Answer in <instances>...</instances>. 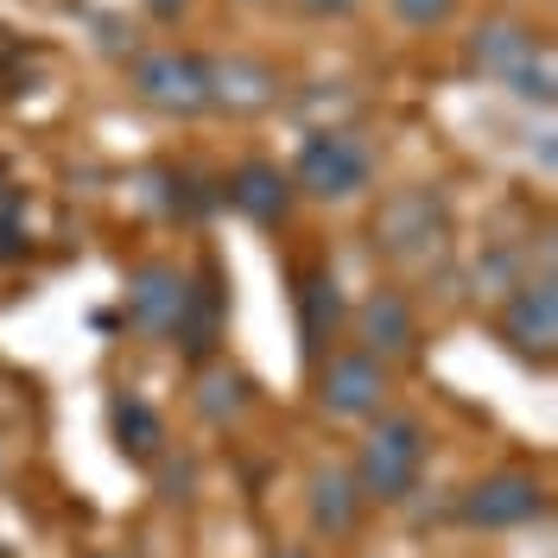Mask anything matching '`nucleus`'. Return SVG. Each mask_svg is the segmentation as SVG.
Listing matches in <instances>:
<instances>
[{
	"instance_id": "f257e3e1",
	"label": "nucleus",
	"mask_w": 558,
	"mask_h": 558,
	"mask_svg": "<svg viewBox=\"0 0 558 558\" xmlns=\"http://www.w3.org/2000/svg\"><path fill=\"white\" fill-rule=\"evenodd\" d=\"M425 457H432V438L413 413H375L362 451H355V488L362 501H407L425 476Z\"/></svg>"
},
{
	"instance_id": "f03ea898",
	"label": "nucleus",
	"mask_w": 558,
	"mask_h": 558,
	"mask_svg": "<svg viewBox=\"0 0 558 558\" xmlns=\"http://www.w3.org/2000/svg\"><path fill=\"white\" fill-rule=\"evenodd\" d=\"M375 184V146L355 134V128H324L299 146V166H292V191H305L317 204H349Z\"/></svg>"
},
{
	"instance_id": "7ed1b4c3",
	"label": "nucleus",
	"mask_w": 558,
	"mask_h": 558,
	"mask_svg": "<svg viewBox=\"0 0 558 558\" xmlns=\"http://www.w3.org/2000/svg\"><path fill=\"white\" fill-rule=\"evenodd\" d=\"M470 64L483 76H495V83H508L526 102H539V108L553 102V58L533 38V26H521V20H483L470 33Z\"/></svg>"
},
{
	"instance_id": "20e7f679",
	"label": "nucleus",
	"mask_w": 558,
	"mask_h": 558,
	"mask_svg": "<svg viewBox=\"0 0 558 558\" xmlns=\"http://www.w3.org/2000/svg\"><path fill=\"white\" fill-rule=\"evenodd\" d=\"M451 242V209L432 184H407L375 209V247L400 267H425L432 254H445Z\"/></svg>"
},
{
	"instance_id": "39448f33",
	"label": "nucleus",
	"mask_w": 558,
	"mask_h": 558,
	"mask_svg": "<svg viewBox=\"0 0 558 558\" xmlns=\"http://www.w3.org/2000/svg\"><path fill=\"white\" fill-rule=\"evenodd\" d=\"M546 476L533 470H488L476 483L463 488L457 501V521L463 526H483V533H508V526H533L546 514Z\"/></svg>"
},
{
	"instance_id": "423d86ee",
	"label": "nucleus",
	"mask_w": 558,
	"mask_h": 558,
	"mask_svg": "<svg viewBox=\"0 0 558 558\" xmlns=\"http://www.w3.org/2000/svg\"><path fill=\"white\" fill-rule=\"evenodd\" d=\"M134 96L153 102V108H166V114H204L209 108V64L197 51H172V45L140 51L134 58Z\"/></svg>"
},
{
	"instance_id": "0eeeda50",
	"label": "nucleus",
	"mask_w": 558,
	"mask_h": 558,
	"mask_svg": "<svg viewBox=\"0 0 558 558\" xmlns=\"http://www.w3.org/2000/svg\"><path fill=\"white\" fill-rule=\"evenodd\" d=\"M387 362H375L368 349H343L317 375V407L330 418H375L387 407Z\"/></svg>"
},
{
	"instance_id": "6e6552de",
	"label": "nucleus",
	"mask_w": 558,
	"mask_h": 558,
	"mask_svg": "<svg viewBox=\"0 0 558 558\" xmlns=\"http://www.w3.org/2000/svg\"><path fill=\"white\" fill-rule=\"evenodd\" d=\"M501 337H508L514 355L539 362V368L553 362V349H558V292H553V274L521 279V286L508 292V305H501Z\"/></svg>"
},
{
	"instance_id": "1a4fd4ad",
	"label": "nucleus",
	"mask_w": 558,
	"mask_h": 558,
	"mask_svg": "<svg viewBox=\"0 0 558 558\" xmlns=\"http://www.w3.org/2000/svg\"><path fill=\"white\" fill-rule=\"evenodd\" d=\"M184 299H191V279L178 274L172 260H146L128 279V324L140 337H178Z\"/></svg>"
},
{
	"instance_id": "9d476101",
	"label": "nucleus",
	"mask_w": 558,
	"mask_h": 558,
	"mask_svg": "<svg viewBox=\"0 0 558 558\" xmlns=\"http://www.w3.org/2000/svg\"><path fill=\"white\" fill-rule=\"evenodd\" d=\"M355 337H362V349H368L375 362H400V355H413L418 349L413 299H407L400 286H375V292L355 305Z\"/></svg>"
},
{
	"instance_id": "9b49d317",
	"label": "nucleus",
	"mask_w": 558,
	"mask_h": 558,
	"mask_svg": "<svg viewBox=\"0 0 558 558\" xmlns=\"http://www.w3.org/2000/svg\"><path fill=\"white\" fill-rule=\"evenodd\" d=\"M305 508H312V526L324 533V539H349V533L362 526V508H368V501H362L355 476L330 463V470L312 476V501H305Z\"/></svg>"
},
{
	"instance_id": "f8f14e48",
	"label": "nucleus",
	"mask_w": 558,
	"mask_h": 558,
	"mask_svg": "<svg viewBox=\"0 0 558 558\" xmlns=\"http://www.w3.org/2000/svg\"><path fill=\"white\" fill-rule=\"evenodd\" d=\"M209 64V108H260L279 96V70H267L260 58H204Z\"/></svg>"
},
{
	"instance_id": "ddd939ff",
	"label": "nucleus",
	"mask_w": 558,
	"mask_h": 558,
	"mask_svg": "<svg viewBox=\"0 0 558 558\" xmlns=\"http://www.w3.org/2000/svg\"><path fill=\"white\" fill-rule=\"evenodd\" d=\"M229 204L254 222H279L292 209V172H279L274 159H247L242 172L229 178Z\"/></svg>"
},
{
	"instance_id": "4468645a",
	"label": "nucleus",
	"mask_w": 558,
	"mask_h": 558,
	"mask_svg": "<svg viewBox=\"0 0 558 558\" xmlns=\"http://www.w3.org/2000/svg\"><path fill=\"white\" fill-rule=\"evenodd\" d=\"M337 324H343L337 279L330 274H305L299 279V330H305V355H324V343L337 337Z\"/></svg>"
},
{
	"instance_id": "2eb2a0df",
	"label": "nucleus",
	"mask_w": 558,
	"mask_h": 558,
	"mask_svg": "<svg viewBox=\"0 0 558 558\" xmlns=\"http://www.w3.org/2000/svg\"><path fill=\"white\" fill-rule=\"evenodd\" d=\"M114 432H121V451L146 463V457H159V413L146 407V400H114Z\"/></svg>"
},
{
	"instance_id": "dca6fc26",
	"label": "nucleus",
	"mask_w": 558,
	"mask_h": 558,
	"mask_svg": "<svg viewBox=\"0 0 558 558\" xmlns=\"http://www.w3.org/2000/svg\"><path fill=\"white\" fill-rule=\"evenodd\" d=\"M457 7H463V0H387V13H393L407 33H445L457 20Z\"/></svg>"
},
{
	"instance_id": "f3484780",
	"label": "nucleus",
	"mask_w": 558,
	"mask_h": 558,
	"mask_svg": "<svg viewBox=\"0 0 558 558\" xmlns=\"http://www.w3.org/2000/svg\"><path fill=\"white\" fill-rule=\"evenodd\" d=\"M299 13H312V20H330V13H349L355 0H292Z\"/></svg>"
},
{
	"instance_id": "a211bd4d",
	"label": "nucleus",
	"mask_w": 558,
	"mask_h": 558,
	"mask_svg": "<svg viewBox=\"0 0 558 558\" xmlns=\"http://www.w3.org/2000/svg\"><path fill=\"white\" fill-rule=\"evenodd\" d=\"M146 7H153L159 20H172V13H184V0H146Z\"/></svg>"
},
{
	"instance_id": "6ab92c4d",
	"label": "nucleus",
	"mask_w": 558,
	"mask_h": 558,
	"mask_svg": "<svg viewBox=\"0 0 558 558\" xmlns=\"http://www.w3.org/2000/svg\"><path fill=\"white\" fill-rule=\"evenodd\" d=\"M267 558H317V553H305V546H274Z\"/></svg>"
},
{
	"instance_id": "aec40b11",
	"label": "nucleus",
	"mask_w": 558,
	"mask_h": 558,
	"mask_svg": "<svg viewBox=\"0 0 558 558\" xmlns=\"http://www.w3.org/2000/svg\"><path fill=\"white\" fill-rule=\"evenodd\" d=\"M254 7H267V0H254Z\"/></svg>"
}]
</instances>
